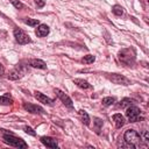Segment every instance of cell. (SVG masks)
Here are the masks:
<instances>
[{
    "label": "cell",
    "instance_id": "1",
    "mask_svg": "<svg viewBox=\"0 0 149 149\" xmlns=\"http://www.w3.org/2000/svg\"><path fill=\"white\" fill-rule=\"evenodd\" d=\"M123 140H125V142H126L128 146L134 147V148H139V147L141 146V140H142V137H141V135H140L136 130H134V129H128V130H126L125 134H123Z\"/></svg>",
    "mask_w": 149,
    "mask_h": 149
},
{
    "label": "cell",
    "instance_id": "27",
    "mask_svg": "<svg viewBox=\"0 0 149 149\" xmlns=\"http://www.w3.org/2000/svg\"><path fill=\"white\" fill-rule=\"evenodd\" d=\"M44 3H45L44 0H36V5H37V7H43Z\"/></svg>",
    "mask_w": 149,
    "mask_h": 149
},
{
    "label": "cell",
    "instance_id": "6",
    "mask_svg": "<svg viewBox=\"0 0 149 149\" xmlns=\"http://www.w3.org/2000/svg\"><path fill=\"white\" fill-rule=\"evenodd\" d=\"M107 78L114 84H119V85H129L130 84V80L128 78H126L125 76L119 74V73H108Z\"/></svg>",
    "mask_w": 149,
    "mask_h": 149
},
{
    "label": "cell",
    "instance_id": "12",
    "mask_svg": "<svg viewBox=\"0 0 149 149\" xmlns=\"http://www.w3.org/2000/svg\"><path fill=\"white\" fill-rule=\"evenodd\" d=\"M29 64H30V66L36 68V69H42V70L47 69V64L42 59H30L29 61Z\"/></svg>",
    "mask_w": 149,
    "mask_h": 149
},
{
    "label": "cell",
    "instance_id": "26",
    "mask_svg": "<svg viewBox=\"0 0 149 149\" xmlns=\"http://www.w3.org/2000/svg\"><path fill=\"white\" fill-rule=\"evenodd\" d=\"M143 141H146V142L149 141V133H148L147 130L143 132Z\"/></svg>",
    "mask_w": 149,
    "mask_h": 149
},
{
    "label": "cell",
    "instance_id": "11",
    "mask_svg": "<svg viewBox=\"0 0 149 149\" xmlns=\"http://www.w3.org/2000/svg\"><path fill=\"white\" fill-rule=\"evenodd\" d=\"M35 34L38 37H44V36H47L49 34V27L47 24H42L41 23V24H38L37 29L35 30Z\"/></svg>",
    "mask_w": 149,
    "mask_h": 149
},
{
    "label": "cell",
    "instance_id": "2",
    "mask_svg": "<svg viewBox=\"0 0 149 149\" xmlns=\"http://www.w3.org/2000/svg\"><path fill=\"white\" fill-rule=\"evenodd\" d=\"M2 140L5 143L12 146V147H15V148H19V149H24V148H28V144L20 137H16L14 136L12 133H7V134H3L2 136Z\"/></svg>",
    "mask_w": 149,
    "mask_h": 149
},
{
    "label": "cell",
    "instance_id": "19",
    "mask_svg": "<svg viewBox=\"0 0 149 149\" xmlns=\"http://www.w3.org/2000/svg\"><path fill=\"white\" fill-rule=\"evenodd\" d=\"M130 105H133V100H132V99H129V98H123V99L120 101L119 107L125 108V107H128V106H130Z\"/></svg>",
    "mask_w": 149,
    "mask_h": 149
},
{
    "label": "cell",
    "instance_id": "18",
    "mask_svg": "<svg viewBox=\"0 0 149 149\" xmlns=\"http://www.w3.org/2000/svg\"><path fill=\"white\" fill-rule=\"evenodd\" d=\"M23 22L30 27H35V26H38L40 24V21L37 19H23Z\"/></svg>",
    "mask_w": 149,
    "mask_h": 149
},
{
    "label": "cell",
    "instance_id": "25",
    "mask_svg": "<svg viewBox=\"0 0 149 149\" xmlns=\"http://www.w3.org/2000/svg\"><path fill=\"white\" fill-rule=\"evenodd\" d=\"M23 129H24V132H26L27 134H29V135H31V136H35V135H36V133L34 132V129L30 128V127H28V126L23 127Z\"/></svg>",
    "mask_w": 149,
    "mask_h": 149
},
{
    "label": "cell",
    "instance_id": "22",
    "mask_svg": "<svg viewBox=\"0 0 149 149\" xmlns=\"http://www.w3.org/2000/svg\"><path fill=\"white\" fill-rule=\"evenodd\" d=\"M95 61V57L93 56V55H87V56H84V58L81 59V62L84 63V64H91V63H93Z\"/></svg>",
    "mask_w": 149,
    "mask_h": 149
},
{
    "label": "cell",
    "instance_id": "17",
    "mask_svg": "<svg viewBox=\"0 0 149 149\" xmlns=\"http://www.w3.org/2000/svg\"><path fill=\"white\" fill-rule=\"evenodd\" d=\"M112 12H113V14H115L116 16H121V15H123V8L121 7V6H119V5H114L113 7H112Z\"/></svg>",
    "mask_w": 149,
    "mask_h": 149
},
{
    "label": "cell",
    "instance_id": "9",
    "mask_svg": "<svg viewBox=\"0 0 149 149\" xmlns=\"http://www.w3.org/2000/svg\"><path fill=\"white\" fill-rule=\"evenodd\" d=\"M41 142H42L45 147H49V148H57V147H58L57 140H55V139H52V137H49V136H42V137H41Z\"/></svg>",
    "mask_w": 149,
    "mask_h": 149
},
{
    "label": "cell",
    "instance_id": "13",
    "mask_svg": "<svg viewBox=\"0 0 149 149\" xmlns=\"http://www.w3.org/2000/svg\"><path fill=\"white\" fill-rule=\"evenodd\" d=\"M113 121L115 122L116 128H121V127L125 125V118H123L120 113H116V114L113 115Z\"/></svg>",
    "mask_w": 149,
    "mask_h": 149
},
{
    "label": "cell",
    "instance_id": "7",
    "mask_svg": "<svg viewBox=\"0 0 149 149\" xmlns=\"http://www.w3.org/2000/svg\"><path fill=\"white\" fill-rule=\"evenodd\" d=\"M55 93L57 94V97L63 101V104H64L68 108H73L72 100L70 99V97H69V95H66L64 92H62V91H61V90H58V88H56V90H55Z\"/></svg>",
    "mask_w": 149,
    "mask_h": 149
},
{
    "label": "cell",
    "instance_id": "8",
    "mask_svg": "<svg viewBox=\"0 0 149 149\" xmlns=\"http://www.w3.org/2000/svg\"><path fill=\"white\" fill-rule=\"evenodd\" d=\"M23 108L29 112V113H33V114H44V109L37 105H34V104H29V102H24L23 104Z\"/></svg>",
    "mask_w": 149,
    "mask_h": 149
},
{
    "label": "cell",
    "instance_id": "28",
    "mask_svg": "<svg viewBox=\"0 0 149 149\" xmlns=\"http://www.w3.org/2000/svg\"><path fill=\"white\" fill-rule=\"evenodd\" d=\"M3 71H5V69H3V66H2L1 64H0V76H1V74L3 73Z\"/></svg>",
    "mask_w": 149,
    "mask_h": 149
},
{
    "label": "cell",
    "instance_id": "3",
    "mask_svg": "<svg viewBox=\"0 0 149 149\" xmlns=\"http://www.w3.org/2000/svg\"><path fill=\"white\" fill-rule=\"evenodd\" d=\"M119 59L126 64V65H132L135 62V52L133 49H122L119 52Z\"/></svg>",
    "mask_w": 149,
    "mask_h": 149
},
{
    "label": "cell",
    "instance_id": "4",
    "mask_svg": "<svg viewBox=\"0 0 149 149\" xmlns=\"http://www.w3.org/2000/svg\"><path fill=\"white\" fill-rule=\"evenodd\" d=\"M126 116L128 118V120L130 122H137V121H141L143 118H142V113H141V109L136 106H128L127 107V111H126Z\"/></svg>",
    "mask_w": 149,
    "mask_h": 149
},
{
    "label": "cell",
    "instance_id": "14",
    "mask_svg": "<svg viewBox=\"0 0 149 149\" xmlns=\"http://www.w3.org/2000/svg\"><path fill=\"white\" fill-rule=\"evenodd\" d=\"M73 83H74L78 87L84 88V90L92 88V85H91V84H88V83H87L86 80H84V79H73Z\"/></svg>",
    "mask_w": 149,
    "mask_h": 149
},
{
    "label": "cell",
    "instance_id": "20",
    "mask_svg": "<svg viewBox=\"0 0 149 149\" xmlns=\"http://www.w3.org/2000/svg\"><path fill=\"white\" fill-rule=\"evenodd\" d=\"M79 114H80V116H81V120H83V122L86 125V126H88L90 125V116H88V114L85 112V111H79Z\"/></svg>",
    "mask_w": 149,
    "mask_h": 149
},
{
    "label": "cell",
    "instance_id": "5",
    "mask_svg": "<svg viewBox=\"0 0 149 149\" xmlns=\"http://www.w3.org/2000/svg\"><path fill=\"white\" fill-rule=\"evenodd\" d=\"M14 37H15L16 42H17L19 44H21V45H23V44H28V43L31 42L29 35H27L23 30H21V29H19V28L14 29Z\"/></svg>",
    "mask_w": 149,
    "mask_h": 149
},
{
    "label": "cell",
    "instance_id": "16",
    "mask_svg": "<svg viewBox=\"0 0 149 149\" xmlns=\"http://www.w3.org/2000/svg\"><path fill=\"white\" fill-rule=\"evenodd\" d=\"M13 102V99L10 97H8V94L5 95H0V105H10Z\"/></svg>",
    "mask_w": 149,
    "mask_h": 149
},
{
    "label": "cell",
    "instance_id": "15",
    "mask_svg": "<svg viewBox=\"0 0 149 149\" xmlns=\"http://www.w3.org/2000/svg\"><path fill=\"white\" fill-rule=\"evenodd\" d=\"M20 77H21V71L19 69H14L8 74V79H10V80H17Z\"/></svg>",
    "mask_w": 149,
    "mask_h": 149
},
{
    "label": "cell",
    "instance_id": "10",
    "mask_svg": "<svg viewBox=\"0 0 149 149\" xmlns=\"http://www.w3.org/2000/svg\"><path fill=\"white\" fill-rule=\"evenodd\" d=\"M35 98H36L38 101H41V102H43V104H45V105H52V104H54V100H52L51 98L44 95V94L41 93V92H35Z\"/></svg>",
    "mask_w": 149,
    "mask_h": 149
},
{
    "label": "cell",
    "instance_id": "21",
    "mask_svg": "<svg viewBox=\"0 0 149 149\" xmlns=\"http://www.w3.org/2000/svg\"><path fill=\"white\" fill-rule=\"evenodd\" d=\"M115 102V98L114 97H106L102 99V105L104 106H111Z\"/></svg>",
    "mask_w": 149,
    "mask_h": 149
},
{
    "label": "cell",
    "instance_id": "24",
    "mask_svg": "<svg viewBox=\"0 0 149 149\" xmlns=\"http://www.w3.org/2000/svg\"><path fill=\"white\" fill-rule=\"evenodd\" d=\"M10 2H12V5H13L15 8H17V9H21V8L24 7L23 3H22L21 1H19V0H10Z\"/></svg>",
    "mask_w": 149,
    "mask_h": 149
},
{
    "label": "cell",
    "instance_id": "23",
    "mask_svg": "<svg viewBox=\"0 0 149 149\" xmlns=\"http://www.w3.org/2000/svg\"><path fill=\"white\" fill-rule=\"evenodd\" d=\"M94 125H95V132H97V134H99L100 133V129L102 127V120L99 119V118H95L94 119Z\"/></svg>",
    "mask_w": 149,
    "mask_h": 149
}]
</instances>
